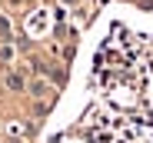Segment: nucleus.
<instances>
[{"instance_id":"1","label":"nucleus","mask_w":153,"mask_h":143,"mask_svg":"<svg viewBox=\"0 0 153 143\" xmlns=\"http://www.w3.org/2000/svg\"><path fill=\"white\" fill-rule=\"evenodd\" d=\"M7 83H10V87H13V90H23V80H20V77H10V80H7Z\"/></svg>"},{"instance_id":"2","label":"nucleus","mask_w":153,"mask_h":143,"mask_svg":"<svg viewBox=\"0 0 153 143\" xmlns=\"http://www.w3.org/2000/svg\"><path fill=\"white\" fill-rule=\"evenodd\" d=\"M0 33H4V37H10V23H7L4 17H0Z\"/></svg>"}]
</instances>
